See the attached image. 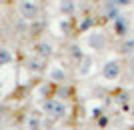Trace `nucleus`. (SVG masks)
I'll return each instance as SVG.
<instances>
[{
	"instance_id": "nucleus-1",
	"label": "nucleus",
	"mask_w": 134,
	"mask_h": 130,
	"mask_svg": "<svg viewBox=\"0 0 134 130\" xmlns=\"http://www.w3.org/2000/svg\"><path fill=\"white\" fill-rule=\"evenodd\" d=\"M118 4H122V6H128V4H132V0H116Z\"/></svg>"
}]
</instances>
